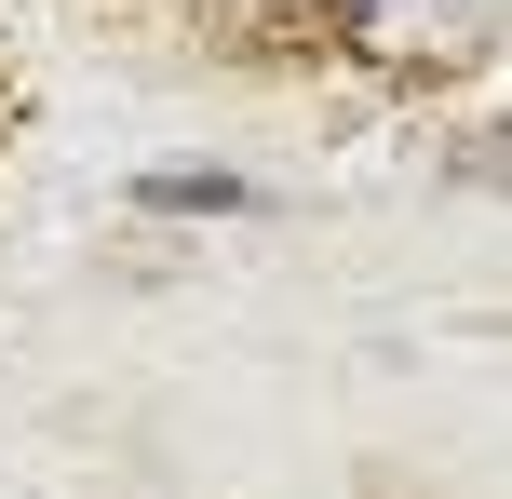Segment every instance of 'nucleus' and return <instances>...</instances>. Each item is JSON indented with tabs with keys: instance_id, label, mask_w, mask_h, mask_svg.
Here are the masks:
<instances>
[{
	"instance_id": "1",
	"label": "nucleus",
	"mask_w": 512,
	"mask_h": 499,
	"mask_svg": "<svg viewBox=\"0 0 512 499\" xmlns=\"http://www.w3.org/2000/svg\"><path fill=\"white\" fill-rule=\"evenodd\" d=\"M135 203H149V216H243L256 189L230 176V162H149V176H135Z\"/></svg>"
}]
</instances>
